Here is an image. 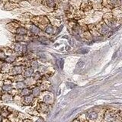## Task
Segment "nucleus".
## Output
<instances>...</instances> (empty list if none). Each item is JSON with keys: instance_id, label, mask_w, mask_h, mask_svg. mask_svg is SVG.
Instances as JSON below:
<instances>
[{"instance_id": "39448f33", "label": "nucleus", "mask_w": 122, "mask_h": 122, "mask_svg": "<svg viewBox=\"0 0 122 122\" xmlns=\"http://www.w3.org/2000/svg\"><path fill=\"white\" fill-rule=\"evenodd\" d=\"M1 101L5 103H11L13 102V96L9 93L5 92L2 95Z\"/></svg>"}, {"instance_id": "7c9ffc66", "label": "nucleus", "mask_w": 122, "mask_h": 122, "mask_svg": "<svg viewBox=\"0 0 122 122\" xmlns=\"http://www.w3.org/2000/svg\"><path fill=\"white\" fill-rule=\"evenodd\" d=\"M2 117L1 116V114H0V122H2Z\"/></svg>"}, {"instance_id": "aec40b11", "label": "nucleus", "mask_w": 122, "mask_h": 122, "mask_svg": "<svg viewBox=\"0 0 122 122\" xmlns=\"http://www.w3.org/2000/svg\"><path fill=\"white\" fill-rule=\"evenodd\" d=\"M30 66H31V68L33 69H37L38 68V63L36 60H32L31 63H30Z\"/></svg>"}, {"instance_id": "9b49d317", "label": "nucleus", "mask_w": 122, "mask_h": 122, "mask_svg": "<svg viewBox=\"0 0 122 122\" xmlns=\"http://www.w3.org/2000/svg\"><path fill=\"white\" fill-rule=\"evenodd\" d=\"M30 92H31V90L29 88H24L23 89L19 91V93L18 95H20V96L23 97V96H26V95H30Z\"/></svg>"}, {"instance_id": "c756f323", "label": "nucleus", "mask_w": 122, "mask_h": 122, "mask_svg": "<svg viewBox=\"0 0 122 122\" xmlns=\"http://www.w3.org/2000/svg\"><path fill=\"white\" fill-rule=\"evenodd\" d=\"M3 86V81H2V80H0V86Z\"/></svg>"}, {"instance_id": "a878e982", "label": "nucleus", "mask_w": 122, "mask_h": 122, "mask_svg": "<svg viewBox=\"0 0 122 122\" xmlns=\"http://www.w3.org/2000/svg\"><path fill=\"white\" fill-rule=\"evenodd\" d=\"M15 39H16V41H24V37H23L22 35H18L15 37Z\"/></svg>"}, {"instance_id": "393cba45", "label": "nucleus", "mask_w": 122, "mask_h": 122, "mask_svg": "<svg viewBox=\"0 0 122 122\" xmlns=\"http://www.w3.org/2000/svg\"><path fill=\"white\" fill-rule=\"evenodd\" d=\"M84 65H85V62L83 60H79L77 63V66L79 68H82L84 66Z\"/></svg>"}, {"instance_id": "a211bd4d", "label": "nucleus", "mask_w": 122, "mask_h": 122, "mask_svg": "<svg viewBox=\"0 0 122 122\" xmlns=\"http://www.w3.org/2000/svg\"><path fill=\"white\" fill-rule=\"evenodd\" d=\"M14 50H15V51H16V52H20L21 51V44H15V47H14Z\"/></svg>"}, {"instance_id": "bb28decb", "label": "nucleus", "mask_w": 122, "mask_h": 122, "mask_svg": "<svg viewBox=\"0 0 122 122\" xmlns=\"http://www.w3.org/2000/svg\"><path fill=\"white\" fill-rule=\"evenodd\" d=\"M2 122H11V121H10L9 119H8L7 117H3V118H2Z\"/></svg>"}, {"instance_id": "f8f14e48", "label": "nucleus", "mask_w": 122, "mask_h": 122, "mask_svg": "<svg viewBox=\"0 0 122 122\" xmlns=\"http://www.w3.org/2000/svg\"><path fill=\"white\" fill-rule=\"evenodd\" d=\"M2 91L4 92L9 93L10 92L14 89V88H13L12 85H3L2 86Z\"/></svg>"}, {"instance_id": "0eeeda50", "label": "nucleus", "mask_w": 122, "mask_h": 122, "mask_svg": "<svg viewBox=\"0 0 122 122\" xmlns=\"http://www.w3.org/2000/svg\"><path fill=\"white\" fill-rule=\"evenodd\" d=\"M34 70L32 68L30 67H28L24 70V71H23V76H24L25 78H29L30 77V76H32L33 74H34Z\"/></svg>"}, {"instance_id": "9d476101", "label": "nucleus", "mask_w": 122, "mask_h": 122, "mask_svg": "<svg viewBox=\"0 0 122 122\" xmlns=\"http://www.w3.org/2000/svg\"><path fill=\"white\" fill-rule=\"evenodd\" d=\"M26 86H27L25 85V83L24 82V81H21V82H15V85L13 86V88L15 89L18 90V91H20V90L24 89V88H25Z\"/></svg>"}, {"instance_id": "b1692460", "label": "nucleus", "mask_w": 122, "mask_h": 122, "mask_svg": "<svg viewBox=\"0 0 122 122\" xmlns=\"http://www.w3.org/2000/svg\"><path fill=\"white\" fill-rule=\"evenodd\" d=\"M47 1V5L50 7H54L55 6V2L53 0H46Z\"/></svg>"}, {"instance_id": "5701e85b", "label": "nucleus", "mask_w": 122, "mask_h": 122, "mask_svg": "<svg viewBox=\"0 0 122 122\" xmlns=\"http://www.w3.org/2000/svg\"><path fill=\"white\" fill-rule=\"evenodd\" d=\"M45 31L47 32V34H51L53 33V28H52L51 26H48V27H47V28L45 29Z\"/></svg>"}, {"instance_id": "ddd939ff", "label": "nucleus", "mask_w": 122, "mask_h": 122, "mask_svg": "<svg viewBox=\"0 0 122 122\" xmlns=\"http://www.w3.org/2000/svg\"><path fill=\"white\" fill-rule=\"evenodd\" d=\"M16 32L18 35H22L24 36L25 34H27V30L25 28H21V27H19V28H16Z\"/></svg>"}, {"instance_id": "4468645a", "label": "nucleus", "mask_w": 122, "mask_h": 122, "mask_svg": "<svg viewBox=\"0 0 122 122\" xmlns=\"http://www.w3.org/2000/svg\"><path fill=\"white\" fill-rule=\"evenodd\" d=\"M9 112H8L7 110V107L6 106H3L2 108V112L1 113H0V114H1V116L2 117H8V116L9 115Z\"/></svg>"}, {"instance_id": "2eb2a0df", "label": "nucleus", "mask_w": 122, "mask_h": 122, "mask_svg": "<svg viewBox=\"0 0 122 122\" xmlns=\"http://www.w3.org/2000/svg\"><path fill=\"white\" fill-rule=\"evenodd\" d=\"M5 63H9V64H11V63H13L15 61V56H11V55H10V56H6V58L5 59Z\"/></svg>"}, {"instance_id": "412c9836", "label": "nucleus", "mask_w": 122, "mask_h": 122, "mask_svg": "<svg viewBox=\"0 0 122 122\" xmlns=\"http://www.w3.org/2000/svg\"><path fill=\"white\" fill-rule=\"evenodd\" d=\"M34 80H38L41 79V74L40 72H34V76H33Z\"/></svg>"}, {"instance_id": "4be33fe9", "label": "nucleus", "mask_w": 122, "mask_h": 122, "mask_svg": "<svg viewBox=\"0 0 122 122\" xmlns=\"http://www.w3.org/2000/svg\"><path fill=\"white\" fill-rule=\"evenodd\" d=\"M12 83L13 82L11 81V79H10L9 78H8L3 81V85H12Z\"/></svg>"}, {"instance_id": "f03ea898", "label": "nucleus", "mask_w": 122, "mask_h": 122, "mask_svg": "<svg viewBox=\"0 0 122 122\" xmlns=\"http://www.w3.org/2000/svg\"><path fill=\"white\" fill-rule=\"evenodd\" d=\"M86 119L88 122H97L100 117V112L95 110H90L85 114Z\"/></svg>"}, {"instance_id": "2f4dec72", "label": "nucleus", "mask_w": 122, "mask_h": 122, "mask_svg": "<svg viewBox=\"0 0 122 122\" xmlns=\"http://www.w3.org/2000/svg\"><path fill=\"white\" fill-rule=\"evenodd\" d=\"M72 122H81V121H79V120L77 119V120H75L74 121H72Z\"/></svg>"}, {"instance_id": "7ed1b4c3", "label": "nucleus", "mask_w": 122, "mask_h": 122, "mask_svg": "<svg viewBox=\"0 0 122 122\" xmlns=\"http://www.w3.org/2000/svg\"><path fill=\"white\" fill-rule=\"evenodd\" d=\"M23 71H24V68H23L22 66H11V70L8 74L11 76H16V75L21 74Z\"/></svg>"}, {"instance_id": "dca6fc26", "label": "nucleus", "mask_w": 122, "mask_h": 122, "mask_svg": "<svg viewBox=\"0 0 122 122\" xmlns=\"http://www.w3.org/2000/svg\"><path fill=\"white\" fill-rule=\"evenodd\" d=\"M33 118L30 121L31 122H44V119L41 117H37V116H34V117H32Z\"/></svg>"}, {"instance_id": "20e7f679", "label": "nucleus", "mask_w": 122, "mask_h": 122, "mask_svg": "<svg viewBox=\"0 0 122 122\" xmlns=\"http://www.w3.org/2000/svg\"><path fill=\"white\" fill-rule=\"evenodd\" d=\"M34 102V98L31 95H26V96L21 97V103L24 105H30Z\"/></svg>"}, {"instance_id": "423d86ee", "label": "nucleus", "mask_w": 122, "mask_h": 122, "mask_svg": "<svg viewBox=\"0 0 122 122\" xmlns=\"http://www.w3.org/2000/svg\"><path fill=\"white\" fill-rule=\"evenodd\" d=\"M42 102L46 103L47 105H51L53 103V96L51 94H45L44 96L42 97Z\"/></svg>"}, {"instance_id": "c85d7f7f", "label": "nucleus", "mask_w": 122, "mask_h": 122, "mask_svg": "<svg viewBox=\"0 0 122 122\" xmlns=\"http://www.w3.org/2000/svg\"><path fill=\"white\" fill-rule=\"evenodd\" d=\"M22 122H31V121L29 120V119H25V120L23 121Z\"/></svg>"}, {"instance_id": "f3484780", "label": "nucleus", "mask_w": 122, "mask_h": 122, "mask_svg": "<svg viewBox=\"0 0 122 122\" xmlns=\"http://www.w3.org/2000/svg\"><path fill=\"white\" fill-rule=\"evenodd\" d=\"M30 31H31L32 33L34 34H38L39 33V28H37V27H36L35 25H31L30 26Z\"/></svg>"}, {"instance_id": "1a4fd4ad", "label": "nucleus", "mask_w": 122, "mask_h": 122, "mask_svg": "<svg viewBox=\"0 0 122 122\" xmlns=\"http://www.w3.org/2000/svg\"><path fill=\"white\" fill-rule=\"evenodd\" d=\"M41 88L39 86H34L33 89H31V92H30V95H32L34 98H37L41 95Z\"/></svg>"}, {"instance_id": "6ab92c4d", "label": "nucleus", "mask_w": 122, "mask_h": 122, "mask_svg": "<svg viewBox=\"0 0 122 122\" xmlns=\"http://www.w3.org/2000/svg\"><path fill=\"white\" fill-rule=\"evenodd\" d=\"M6 56H7V55L5 53V52L3 51H0V60L4 61L5 59L6 58Z\"/></svg>"}, {"instance_id": "6e6552de", "label": "nucleus", "mask_w": 122, "mask_h": 122, "mask_svg": "<svg viewBox=\"0 0 122 122\" xmlns=\"http://www.w3.org/2000/svg\"><path fill=\"white\" fill-rule=\"evenodd\" d=\"M48 110H49V106L47 104H46V103H44L42 102L39 103V105H38V111H39V112L46 113L48 112Z\"/></svg>"}, {"instance_id": "cd10ccee", "label": "nucleus", "mask_w": 122, "mask_h": 122, "mask_svg": "<svg viewBox=\"0 0 122 122\" xmlns=\"http://www.w3.org/2000/svg\"><path fill=\"white\" fill-rule=\"evenodd\" d=\"M26 51H27V47H26V46H24L23 48H22V52L24 53H25Z\"/></svg>"}, {"instance_id": "473e14b6", "label": "nucleus", "mask_w": 122, "mask_h": 122, "mask_svg": "<svg viewBox=\"0 0 122 122\" xmlns=\"http://www.w3.org/2000/svg\"><path fill=\"white\" fill-rule=\"evenodd\" d=\"M1 96H2V95H0V101H1Z\"/></svg>"}, {"instance_id": "f257e3e1", "label": "nucleus", "mask_w": 122, "mask_h": 122, "mask_svg": "<svg viewBox=\"0 0 122 122\" xmlns=\"http://www.w3.org/2000/svg\"><path fill=\"white\" fill-rule=\"evenodd\" d=\"M104 122H121V112H115L113 111H107L103 115Z\"/></svg>"}]
</instances>
